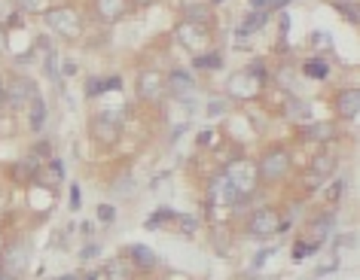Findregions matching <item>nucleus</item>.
Masks as SVG:
<instances>
[{"label":"nucleus","mask_w":360,"mask_h":280,"mask_svg":"<svg viewBox=\"0 0 360 280\" xmlns=\"http://www.w3.org/2000/svg\"><path fill=\"white\" fill-rule=\"evenodd\" d=\"M259 88H263V65L248 67V70H238V74L229 76V95L238 98V101H250V98L259 95Z\"/></svg>","instance_id":"nucleus-4"},{"label":"nucleus","mask_w":360,"mask_h":280,"mask_svg":"<svg viewBox=\"0 0 360 280\" xmlns=\"http://www.w3.org/2000/svg\"><path fill=\"white\" fill-rule=\"evenodd\" d=\"M28 259H31L28 241H15L13 247H6V253H4V271L13 277H19L22 271L28 268Z\"/></svg>","instance_id":"nucleus-8"},{"label":"nucleus","mask_w":360,"mask_h":280,"mask_svg":"<svg viewBox=\"0 0 360 280\" xmlns=\"http://www.w3.org/2000/svg\"><path fill=\"white\" fill-rule=\"evenodd\" d=\"M19 10H15V0H0V28L4 25H15L19 22V15H15Z\"/></svg>","instance_id":"nucleus-24"},{"label":"nucleus","mask_w":360,"mask_h":280,"mask_svg":"<svg viewBox=\"0 0 360 280\" xmlns=\"http://www.w3.org/2000/svg\"><path fill=\"white\" fill-rule=\"evenodd\" d=\"M134 4H138V6H150L153 0H134Z\"/></svg>","instance_id":"nucleus-35"},{"label":"nucleus","mask_w":360,"mask_h":280,"mask_svg":"<svg viewBox=\"0 0 360 280\" xmlns=\"http://www.w3.org/2000/svg\"><path fill=\"white\" fill-rule=\"evenodd\" d=\"M58 280H77V277H74V274H68V277H58Z\"/></svg>","instance_id":"nucleus-37"},{"label":"nucleus","mask_w":360,"mask_h":280,"mask_svg":"<svg viewBox=\"0 0 360 280\" xmlns=\"http://www.w3.org/2000/svg\"><path fill=\"white\" fill-rule=\"evenodd\" d=\"M302 138L305 140H314V143H327L336 138V125L333 122H311L302 128Z\"/></svg>","instance_id":"nucleus-16"},{"label":"nucleus","mask_w":360,"mask_h":280,"mask_svg":"<svg viewBox=\"0 0 360 280\" xmlns=\"http://www.w3.org/2000/svg\"><path fill=\"white\" fill-rule=\"evenodd\" d=\"M266 10H259V13H248V22L241 25V34H250V31H257V28H263L266 25Z\"/></svg>","instance_id":"nucleus-25"},{"label":"nucleus","mask_w":360,"mask_h":280,"mask_svg":"<svg viewBox=\"0 0 360 280\" xmlns=\"http://www.w3.org/2000/svg\"><path fill=\"white\" fill-rule=\"evenodd\" d=\"M125 256H129L131 268H141V271L156 268V253H153L150 247H143V244H131V247L125 250Z\"/></svg>","instance_id":"nucleus-15"},{"label":"nucleus","mask_w":360,"mask_h":280,"mask_svg":"<svg viewBox=\"0 0 360 280\" xmlns=\"http://www.w3.org/2000/svg\"><path fill=\"white\" fill-rule=\"evenodd\" d=\"M89 131H92V138L101 143V147H113V143L122 138V122L116 119L110 110H104V113H98L95 119H92Z\"/></svg>","instance_id":"nucleus-6"},{"label":"nucleus","mask_w":360,"mask_h":280,"mask_svg":"<svg viewBox=\"0 0 360 280\" xmlns=\"http://www.w3.org/2000/svg\"><path fill=\"white\" fill-rule=\"evenodd\" d=\"M287 174H290V152L284 147H272L257 165V183H266V186L281 183Z\"/></svg>","instance_id":"nucleus-1"},{"label":"nucleus","mask_w":360,"mask_h":280,"mask_svg":"<svg viewBox=\"0 0 360 280\" xmlns=\"http://www.w3.org/2000/svg\"><path fill=\"white\" fill-rule=\"evenodd\" d=\"M290 116H293V119H305V116H309V104L290 101Z\"/></svg>","instance_id":"nucleus-28"},{"label":"nucleus","mask_w":360,"mask_h":280,"mask_svg":"<svg viewBox=\"0 0 360 280\" xmlns=\"http://www.w3.org/2000/svg\"><path fill=\"white\" fill-rule=\"evenodd\" d=\"M43 4H46V0H15V10H22V13H37V10H43Z\"/></svg>","instance_id":"nucleus-27"},{"label":"nucleus","mask_w":360,"mask_h":280,"mask_svg":"<svg viewBox=\"0 0 360 280\" xmlns=\"http://www.w3.org/2000/svg\"><path fill=\"white\" fill-rule=\"evenodd\" d=\"M86 280H98V277H95V274H89V277H86Z\"/></svg>","instance_id":"nucleus-38"},{"label":"nucleus","mask_w":360,"mask_h":280,"mask_svg":"<svg viewBox=\"0 0 360 280\" xmlns=\"http://www.w3.org/2000/svg\"><path fill=\"white\" fill-rule=\"evenodd\" d=\"M220 52H211V55H199L195 58V67H202V70H217L220 67Z\"/></svg>","instance_id":"nucleus-26"},{"label":"nucleus","mask_w":360,"mask_h":280,"mask_svg":"<svg viewBox=\"0 0 360 280\" xmlns=\"http://www.w3.org/2000/svg\"><path fill=\"white\" fill-rule=\"evenodd\" d=\"M98 220H101V222H113L116 220V211H113L110 204H101V207H98Z\"/></svg>","instance_id":"nucleus-29"},{"label":"nucleus","mask_w":360,"mask_h":280,"mask_svg":"<svg viewBox=\"0 0 360 280\" xmlns=\"http://www.w3.org/2000/svg\"><path fill=\"white\" fill-rule=\"evenodd\" d=\"M107 280H131V268L125 265L122 259H113L107 265Z\"/></svg>","instance_id":"nucleus-23"},{"label":"nucleus","mask_w":360,"mask_h":280,"mask_svg":"<svg viewBox=\"0 0 360 280\" xmlns=\"http://www.w3.org/2000/svg\"><path fill=\"white\" fill-rule=\"evenodd\" d=\"M284 225L287 222L281 220V213H278L275 207H257V211L248 216V238L269 241V238H275Z\"/></svg>","instance_id":"nucleus-2"},{"label":"nucleus","mask_w":360,"mask_h":280,"mask_svg":"<svg viewBox=\"0 0 360 280\" xmlns=\"http://www.w3.org/2000/svg\"><path fill=\"white\" fill-rule=\"evenodd\" d=\"M336 113L342 119H357L360 113V88H342L336 95Z\"/></svg>","instance_id":"nucleus-13"},{"label":"nucleus","mask_w":360,"mask_h":280,"mask_svg":"<svg viewBox=\"0 0 360 280\" xmlns=\"http://www.w3.org/2000/svg\"><path fill=\"white\" fill-rule=\"evenodd\" d=\"M98 15H101L104 22H116L125 10V0H98Z\"/></svg>","instance_id":"nucleus-17"},{"label":"nucleus","mask_w":360,"mask_h":280,"mask_svg":"<svg viewBox=\"0 0 360 280\" xmlns=\"http://www.w3.org/2000/svg\"><path fill=\"white\" fill-rule=\"evenodd\" d=\"M0 280H15L13 274H6V271H4V274H0Z\"/></svg>","instance_id":"nucleus-36"},{"label":"nucleus","mask_w":360,"mask_h":280,"mask_svg":"<svg viewBox=\"0 0 360 280\" xmlns=\"http://www.w3.org/2000/svg\"><path fill=\"white\" fill-rule=\"evenodd\" d=\"M165 88L174 98H186V95L195 92V79L186 74V70H171V74L165 76Z\"/></svg>","instance_id":"nucleus-14"},{"label":"nucleus","mask_w":360,"mask_h":280,"mask_svg":"<svg viewBox=\"0 0 360 280\" xmlns=\"http://www.w3.org/2000/svg\"><path fill=\"white\" fill-rule=\"evenodd\" d=\"M223 180L229 183L232 195H236V201H245V198L250 195V189L257 186V165H250V161H236V165L226 168Z\"/></svg>","instance_id":"nucleus-5"},{"label":"nucleus","mask_w":360,"mask_h":280,"mask_svg":"<svg viewBox=\"0 0 360 280\" xmlns=\"http://www.w3.org/2000/svg\"><path fill=\"white\" fill-rule=\"evenodd\" d=\"M162 92H165V76L159 74V70H141L138 74V95L143 98V101H153V98H159Z\"/></svg>","instance_id":"nucleus-10"},{"label":"nucleus","mask_w":360,"mask_h":280,"mask_svg":"<svg viewBox=\"0 0 360 280\" xmlns=\"http://www.w3.org/2000/svg\"><path fill=\"white\" fill-rule=\"evenodd\" d=\"M214 241H217V250L220 253H226V229H223V225L214 229Z\"/></svg>","instance_id":"nucleus-30"},{"label":"nucleus","mask_w":360,"mask_h":280,"mask_svg":"<svg viewBox=\"0 0 360 280\" xmlns=\"http://www.w3.org/2000/svg\"><path fill=\"white\" fill-rule=\"evenodd\" d=\"M43 19H46L49 28L65 40H77L79 34H83V19H79L77 10H70V6H49Z\"/></svg>","instance_id":"nucleus-3"},{"label":"nucleus","mask_w":360,"mask_h":280,"mask_svg":"<svg viewBox=\"0 0 360 280\" xmlns=\"http://www.w3.org/2000/svg\"><path fill=\"white\" fill-rule=\"evenodd\" d=\"M333 222H336V213H323L318 220H311L309 229H305V244H311V247L318 250L323 244V238L333 232Z\"/></svg>","instance_id":"nucleus-11"},{"label":"nucleus","mask_w":360,"mask_h":280,"mask_svg":"<svg viewBox=\"0 0 360 280\" xmlns=\"http://www.w3.org/2000/svg\"><path fill=\"white\" fill-rule=\"evenodd\" d=\"M211 138H214V134H211V131H202V134H199V143H208Z\"/></svg>","instance_id":"nucleus-33"},{"label":"nucleus","mask_w":360,"mask_h":280,"mask_svg":"<svg viewBox=\"0 0 360 280\" xmlns=\"http://www.w3.org/2000/svg\"><path fill=\"white\" fill-rule=\"evenodd\" d=\"M34 98H40L37 95V83H34L31 76H10V83H6V101L15 104V107H25V104H31Z\"/></svg>","instance_id":"nucleus-7"},{"label":"nucleus","mask_w":360,"mask_h":280,"mask_svg":"<svg viewBox=\"0 0 360 280\" xmlns=\"http://www.w3.org/2000/svg\"><path fill=\"white\" fill-rule=\"evenodd\" d=\"M34 180H37V186L58 189L61 183H65V168H61V161H40V168H37V174H34Z\"/></svg>","instance_id":"nucleus-12"},{"label":"nucleus","mask_w":360,"mask_h":280,"mask_svg":"<svg viewBox=\"0 0 360 280\" xmlns=\"http://www.w3.org/2000/svg\"><path fill=\"white\" fill-rule=\"evenodd\" d=\"M184 15H186V22L208 25V19H211V6H208V4H186V6H184Z\"/></svg>","instance_id":"nucleus-19"},{"label":"nucleus","mask_w":360,"mask_h":280,"mask_svg":"<svg viewBox=\"0 0 360 280\" xmlns=\"http://www.w3.org/2000/svg\"><path fill=\"white\" fill-rule=\"evenodd\" d=\"M311 40H314V46H327V40H330V37H327V34H314Z\"/></svg>","instance_id":"nucleus-32"},{"label":"nucleus","mask_w":360,"mask_h":280,"mask_svg":"<svg viewBox=\"0 0 360 280\" xmlns=\"http://www.w3.org/2000/svg\"><path fill=\"white\" fill-rule=\"evenodd\" d=\"M333 171H336V159L327 156V152H321V156H314V159H311V174L318 177V180L330 177Z\"/></svg>","instance_id":"nucleus-18"},{"label":"nucleus","mask_w":360,"mask_h":280,"mask_svg":"<svg viewBox=\"0 0 360 280\" xmlns=\"http://www.w3.org/2000/svg\"><path fill=\"white\" fill-rule=\"evenodd\" d=\"M31 128L34 131H40L43 125H46V104H43V98H34L31 101Z\"/></svg>","instance_id":"nucleus-21"},{"label":"nucleus","mask_w":360,"mask_h":280,"mask_svg":"<svg viewBox=\"0 0 360 280\" xmlns=\"http://www.w3.org/2000/svg\"><path fill=\"white\" fill-rule=\"evenodd\" d=\"M177 40H180V46H186V49H193V52H199L205 43H208V25H195V22H184L177 28Z\"/></svg>","instance_id":"nucleus-9"},{"label":"nucleus","mask_w":360,"mask_h":280,"mask_svg":"<svg viewBox=\"0 0 360 280\" xmlns=\"http://www.w3.org/2000/svg\"><path fill=\"white\" fill-rule=\"evenodd\" d=\"M305 76H314V79H323V76H327L330 74V65H327V61H323V58H309V61H305Z\"/></svg>","instance_id":"nucleus-22"},{"label":"nucleus","mask_w":360,"mask_h":280,"mask_svg":"<svg viewBox=\"0 0 360 280\" xmlns=\"http://www.w3.org/2000/svg\"><path fill=\"white\" fill-rule=\"evenodd\" d=\"M4 49H6V31L0 28V52H4Z\"/></svg>","instance_id":"nucleus-34"},{"label":"nucleus","mask_w":360,"mask_h":280,"mask_svg":"<svg viewBox=\"0 0 360 280\" xmlns=\"http://www.w3.org/2000/svg\"><path fill=\"white\" fill-rule=\"evenodd\" d=\"M122 86V79L120 76H110V79H89V86H86V92L89 95H101V92H107V88H120Z\"/></svg>","instance_id":"nucleus-20"},{"label":"nucleus","mask_w":360,"mask_h":280,"mask_svg":"<svg viewBox=\"0 0 360 280\" xmlns=\"http://www.w3.org/2000/svg\"><path fill=\"white\" fill-rule=\"evenodd\" d=\"M70 207H74V211H77V207H79V189L74 186V189H70Z\"/></svg>","instance_id":"nucleus-31"}]
</instances>
